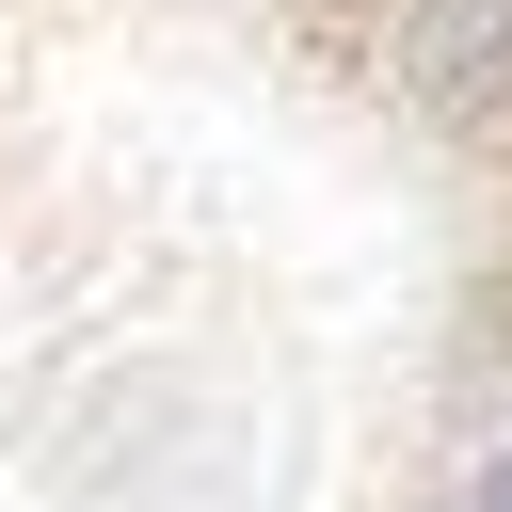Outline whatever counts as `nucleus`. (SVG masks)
Returning a JSON list of instances; mask_svg holds the SVG:
<instances>
[{"label":"nucleus","mask_w":512,"mask_h":512,"mask_svg":"<svg viewBox=\"0 0 512 512\" xmlns=\"http://www.w3.org/2000/svg\"><path fill=\"white\" fill-rule=\"evenodd\" d=\"M480 512H512V464H480Z\"/></svg>","instance_id":"obj_1"}]
</instances>
